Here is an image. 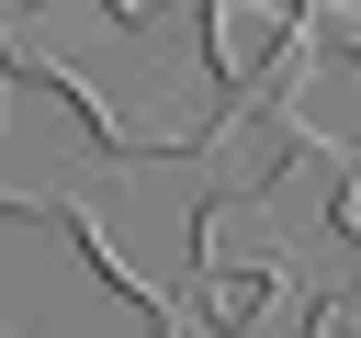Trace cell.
I'll list each match as a JSON object with an SVG mask.
<instances>
[{"mask_svg":"<svg viewBox=\"0 0 361 338\" xmlns=\"http://www.w3.org/2000/svg\"><path fill=\"white\" fill-rule=\"evenodd\" d=\"M282 135L293 146H327V158H361V34H305L282 56Z\"/></svg>","mask_w":361,"mask_h":338,"instance_id":"cell-1","label":"cell"},{"mask_svg":"<svg viewBox=\"0 0 361 338\" xmlns=\"http://www.w3.org/2000/svg\"><path fill=\"white\" fill-rule=\"evenodd\" d=\"M305 34H316L305 0H203V68H214V90H237V101H248Z\"/></svg>","mask_w":361,"mask_h":338,"instance_id":"cell-2","label":"cell"},{"mask_svg":"<svg viewBox=\"0 0 361 338\" xmlns=\"http://www.w3.org/2000/svg\"><path fill=\"white\" fill-rule=\"evenodd\" d=\"M327 225H338V237L361 248V158H350V180H338V203H327Z\"/></svg>","mask_w":361,"mask_h":338,"instance_id":"cell-3","label":"cell"},{"mask_svg":"<svg viewBox=\"0 0 361 338\" xmlns=\"http://www.w3.org/2000/svg\"><path fill=\"white\" fill-rule=\"evenodd\" d=\"M102 11H113V23H169L180 0H102Z\"/></svg>","mask_w":361,"mask_h":338,"instance_id":"cell-4","label":"cell"},{"mask_svg":"<svg viewBox=\"0 0 361 338\" xmlns=\"http://www.w3.org/2000/svg\"><path fill=\"white\" fill-rule=\"evenodd\" d=\"M305 11H327V23H338V34H350V23H361V0H305Z\"/></svg>","mask_w":361,"mask_h":338,"instance_id":"cell-5","label":"cell"}]
</instances>
